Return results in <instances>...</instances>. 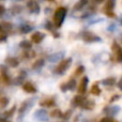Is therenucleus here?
Instances as JSON below:
<instances>
[{"instance_id":"nucleus-16","label":"nucleus","mask_w":122,"mask_h":122,"mask_svg":"<svg viewBox=\"0 0 122 122\" xmlns=\"http://www.w3.org/2000/svg\"><path fill=\"white\" fill-rule=\"evenodd\" d=\"M88 4V0H79L77 3L74 5V11H80Z\"/></svg>"},{"instance_id":"nucleus-18","label":"nucleus","mask_w":122,"mask_h":122,"mask_svg":"<svg viewBox=\"0 0 122 122\" xmlns=\"http://www.w3.org/2000/svg\"><path fill=\"white\" fill-rule=\"evenodd\" d=\"M101 82L104 85V86L112 87V86H114V85L116 84V79H115L114 77H108V78H106V79H103Z\"/></svg>"},{"instance_id":"nucleus-12","label":"nucleus","mask_w":122,"mask_h":122,"mask_svg":"<svg viewBox=\"0 0 122 122\" xmlns=\"http://www.w3.org/2000/svg\"><path fill=\"white\" fill-rule=\"evenodd\" d=\"M32 105H33V100L32 99L27 100L26 102H24L21 107H20V109H19V114H24V112H27L29 108L32 107Z\"/></svg>"},{"instance_id":"nucleus-6","label":"nucleus","mask_w":122,"mask_h":122,"mask_svg":"<svg viewBox=\"0 0 122 122\" xmlns=\"http://www.w3.org/2000/svg\"><path fill=\"white\" fill-rule=\"evenodd\" d=\"M27 8L29 9L30 12L34 13V14H39V13H40V10H41L39 3L36 1H34V0H30V1H28Z\"/></svg>"},{"instance_id":"nucleus-17","label":"nucleus","mask_w":122,"mask_h":122,"mask_svg":"<svg viewBox=\"0 0 122 122\" xmlns=\"http://www.w3.org/2000/svg\"><path fill=\"white\" fill-rule=\"evenodd\" d=\"M55 100L54 99H45L43 101H41L40 105L41 106H45V107H51V106L55 105Z\"/></svg>"},{"instance_id":"nucleus-26","label":"nucleus","mask_w":122,"mask_h":122,"mask_svg":"<svg viewBox=\"0 0 122 122\" xmlns=\"http://www.w3.org/2000/svg\"><path fill=\"white\" fill-rule=\"evenodd\" d=\"M31 30H32V27H30V26H28V25H24L20 27L21 33H28V32H30Z\"/></svg>"},{"instance_id":"nucleus-2","label":"nucleus","mask_w":122,"mask_h":122,"mask_svg":"<svg viewBox=\"0 0 122 122\" xmlns=\"http://www.w3.org/2000/svg\"><path fill=\"white\" fill-rule=\"evenodd\" d=\"M81 38L82 40L86 43H94V42H101V38L97 36H95L94 33L90 31H84L81 33Z\"/></svg>"},{"instance_id":"nucleus-21","label":"nucleus","mask_w":122,"mask_h":122,"mask_svg":"<svg viewBox=\"0 0 122 122\" xmlns=\"http://www.w3.org/2000/svg\"><path fill=\"white\" fill-rule=\"evenodd\" d=\"M101 89H100V87H99V85L97 84H94L92 86V88H91V93H92L93 95H100L101 94Z\"/></svg>"},{"instance_id":"nucleus-14","label":"nucleus","mask_w":122,"mask_h":122,"mask_svg":"<svg viewBox=\"0 0 122 122\" xmlns=\"http://www.w3.org/2000/svg\"><path fill=\"white\" fill-rule=\"evenodd\" d=\"M94 105H95L94 101L86 99L84 101V103L81 104V106H80V107L84 108V109H87V110H91V109H93V108H94Z\"/></svg>"},{"instance_id":"nucleus-10","label":"nucleus","mask_w":122,"mask_h":122,"mask_svg":"<svg viewBox=\"0 0 122 122\" xmlns=\"http://www.w3.org/2000/svg\"><path fill=\"white\" fill-rule=\"evenodd\" d=\"M44 38H45L44 33H42V32H34L31 36V41L33 43H36V44H39V43H41L44 40Z\"/></svg>"},{"instance_id":"nucleus-39","label":"nucleus","mask_w":122,"mask_h":122,"mask_svg":"<svg viewBox=\"0 0 122 122\" xmlns=\"http://www.w3.org/2000/svg\"><path fill=\"white\" fill-rule=\"evenodd\" d=\"M0 122H10V121H8L6 119H4V118H0Z\"/></svg>"},{"instance_id":"nucleus-13","label":"nucleus","mask_w":122,"mask_h":122,"mask_svg":"<svg viewBox=\"0 0 122 122\" xmlns=\"http://www.w3.org/2000/svg\"><path fill=\"white\" fill-rule=\"evenodd\" d=\"M85 100H86V97H85L82 94L76 95V97L73 99V101H72V104H73L74 107H77V106H81V104L84 103Z\"/></svg>"},{"instance_id":"nucleus-32","label":"nucleus","mask_w":122,"mask_h":122,"mask_svg":"<svg viewBox=\"0 0 122 122\" xmlns=\"http://www.w3.org/2000/svg\"><path fill=\"white\" fill-rule=\"evenodd\" d=\"M6 39V33L4 31H0V41H4Z\"/></svg>"},{"instance_id":"nucleus-4","label":"nucleus","mask_w":122,"mask_h":122,"mask_svg":"<svg viewBox=\"0 0 122 122\" xmlns=\"http://www.w3.org/2000/svg\"><path fill=\"white\" fill-rule=\"evenodd\" d=\"M112 53H114L116 60L118 62H122V47L117 42H114L112 43Z\"/></svg>"},{"instance_id":"nucleus-24","label":"nucleus","mask_w":122,"mask_h":122,"mask_svg":"<svg viewBox=\"0 0 122 122\" xmlns=\"http://www.w3.org/2000/svg\"><path fill=\"white\" fill-rule=\"evenodd\" d=\"M8 104H9V99L8 97H0V107L4 108L5 106H8Z\"/></svg>"},{"instance_id":"nucleus-37","label":"nucleus","mask_w":122,"mask_h":122,"mask_svg":"<svg viewBox=\"0 0 122 122\" xmlns=\"http://www.w3.org/2000/svg\"><path fill=\"white\" fill-rule=\"evenodd\" d=\"M118 99H119V95H116V97H112V100H110V103H112V102H114V101H117Z\"/></svg>"},{"instance_id":"nucleus-29","label":"nucleus","mask_w":122,"mask_h":122,"mask_svg":"<svg viewBox=\"0 0 122 122\" xmlns=\"http://www.w3.org/2000/svg\"><path fill=\"white\" fill-rule=\"evenodd\" d=\"M15 110H16V107H15V106H14V107H12L10 110H8V112H5V114H4V115H5L6 117H11V116H13V114H14V112H15Z\"/></svg>"},{"instance_id":"nucleus-23","label":"nucleus","mask_w":122,"mask_h":122,"mask_svg":"<svg viewBox=\"0 0 122 122\" xmlns=\"http://www.w3.org/2000/svg\"><path fill=\"white\" fill-rule=\"evenodd\" d=\"M20 47L21 48H24V49H30L32 47V44L29 42V41L24 40V41H21L20 42Z\"/></svg>"},{"instance_id":"nucleus-8","label":"nucleus","mask_w":122,"mask_h":122,"mask_svg":"<svg viewBox=\"0 0 122 122\" xmlns=\"http://www.w3.org/2000/svg\"><path fill=\"white\" fill-rule=\"evenodd\" d=\"M88 82H89V78L87 77V76H85V77L81 78L80 84H79V87H78V93H79V94H85V93H86Z\"/></svg>"},{"instance_id":"nucleus-28","label":"nucleus","mask_w":122,"mask_h":122,"mask_svg":"<svg viewBox=\"0 0 122 122\" xmlns=\"http://www.w3.org/2000/svg\"><path fill=\"white\" fill-rule=\"evenodd\" d=\"M100 122H118V121L115 118H112V117H104L103 119H101Z\"/></svg>"},{"instance_id":"nucleus-30","label":"nucleus","mask_w":122,"mask_h":122,"mask_svg":"<svg viewBox=\"0 0 122 122\" xmlns=\"http://www.w3.org/2000/svg\"><path fill=\"white\" fill-rule=\"evenodd\" d=\"M84 71H85V67L82 66V65H81V66H78L77 70H76V72H75V75H76V76L80 75V74L84 73Z\"/></svg>"},{"instance_id":"nucleus-19","label":"nucleus","mask_w":122,"mask_h":122,"mask_svg":"<svg viewBox=\"0 0 122 122\" xmlns=\"http://www.w3.org/2000/svg\"><path fill=\"white\" fill-rule=\"evenodd\" d=\"M63 56H64V53H60V54L58 53V54H55V55H51V56H49V61L51 62H57Z\"/></svg>"},{"instance_id":"nucleus-9","label":"nucleus","mask_w":122,"mask_h":122,"mask_svg":"<svg viewBox=\"0 0 122 122\" xmlns=\"http://www.w3.org/2000/svg\"><path fill=\"white\" fill-rule=\"evenodd\" d=\"M34 118L38 119L39 121H46L48 119V114H47L46 110L44 109H39L34 114Z\"/></svg>"},{"instance_id":"nucleus-27","label":"nucleus","mask_w":122,"mask_h":122,"mask_svg":"<svg viewBox=\"0 0 122 122\" xmlns=\"http://www.w3.org/2000/svg\"><path fill=\"white\" fill-rule=\"evenodd\" d=\"M21 9H23V6H20V5L13 6V8H12V13H13V14H18V13L21 12Z\"/></svg>"},{"instance_id":"nucleus-38","label":"nucleus","mask_w":122,"mask_h":122,"mask_svg":"<svg viewBox=\"0 0 122 122\" xmlns=\"http://www.w3.org/2000/svg\"><path fill=\"white\" fill-rule=\"evenodd\" d=\"M92 1L94 2V3H97V4H99V3H102V2H104L105 0H92Z\"/></svg>"},{"instance_id":"nucleus-11","label":"nucleus","mask_w":122,"mask_h":122,"mask_svg":"<svg viewBox=\"0 0 122 122\" xmlns=\"http://www.w3.org/2000/svg\"><path fill=\"white\" fill-rule=\"evenodd\" d=\"M23 89L24 91H26L27 93H36V88L34 87V85L30 81H27L23 85Z\"/></svg>"},{"instance_id":"nucleus-7","label":"nucleus","mask_w":122,"mask_h":122,"mask_svg":"<svg viewBox=\"0 0 122 122\" xmlns=\"http://www.w3.org/2000/svg\"><path fill=\"white\" fill-rule=\"evenodd\" d=\"M121 110L120 106H117V105H110V106H107V107L104 108L103 112L107 115H110V116H115L117 115L119 112Z\"/></svg>"},{"instance_id":"nucleus-1","label":"nucleus","mask_w":122,"mask_h":122,"mask_svg":"<svg viewBox=\"0 0 122 122\" xmlns=\"http://www.w3.org/2000/svg\"><path fill=\"white\" fill-rule=\"evenodd\" d=\"M66 13H67V10L63 6H60L56 10L55 14H54V23H55V26L56 28H60L61 25L63 24L64 21V18L66 16Z\"/></svg>"},{"instance_id":"nucleus-25","label":"nucleus","mask_w":122,"mask_h":122,"mask_svg":"<svg viewBox=\"0 0 122 122\" xmlns=\"http://www.w3.org/2000/svg\"><path fill=\"white\" fill-rule=\"evenodd\" d=\"M62 112H61L60 109H55L51 112V117H54V118H59V117H62Z\"/></svg>"},{"instance_id":"nucleus-3","label":"nucleus","mask_w":122,"mask_h":122,"mask_svg":"<svg viewBox=\"0 0 122 122\" xmlns=\"http://www.w3.org/2000/svg\"><path fill=\"white\" fill-rule=\"evenodd\" d=\"M71 64H72V58H67V59L62 60L59 63V65L57 66V73L63 74L67 69H69Z\"/></svg>"},{"instance_id":"nucleus-20","label":"nucleus","mask_w":122,"mask_h":122,"mask_svg":"<svg viewBox=\"0 0 122 122\" xmlns=\"http://www.w3.org/2000/svg\"><path fill=\"white\" fill-rule=\"evenodd\" d=\"M44 64H45V61L44 60H43V59H39V60H36L33 64H32V69L39 70V69H41L42 66H44Z\"/></svg>"},{"instance_id":"nucleus-5","label":"nucleus","mask_w":122,"mask_h":122,"mask_svg":"<svg viewBox=\"0 0 122 122\" xmlns=\"http://www.w3.org/2000/svg\"><path fill=\"white\" fill-rule=\"evenodd\" d=\"M116 5V0H106V4L104 6V12L108 15V16H114L112 11Z\"/></svg>"},{"instance_id":"nucleus-15","label":"nucleus","mask_w":122,"mask_h":122,"mask_svg":"<svg viewBox=\"0 0 122 122\" xmlns=\"http://www.w3.org/2000/svg\"><path fill=\"white\" fill-rule=\"evenodd\" d=\"M5 62H6V64H8L9 66H11V67H16V66H18V64H19V61L17 60L15 57L6 58Z\"/></svg>"},{"instance_id":"nucleus-33","label":"nucleus","mask_w":122,"mask_h":122,"mask_svg":"<svg viewBox=\"0 0 122 122\" xmlns=\"http://www.w3.org/2000/svg\"><path fill=\"white\" fill-rule=\"evenodd\" d=\"M46 29L49 30V31H53V25H51V23L47 21V24H46Z\"/></svg>"},{"instance_id":"nucleus-34","label":"nucleus","mask_w":122,"mask_h":122,"mask_svg":"<svg viewBox=\"0 0 122 122\" xmlns=\"http://www.w3.org/2000/svg\"><path fill=\"white\" fill-rule=\"evenodd\" d=\"M60 89L63 91V92H65V91L67 90V85H66V82H65V84H62V85H61V88H60Z\"/></svg>"},{"instance_id":"nucleus-40","label":"nucleus","mask_w":122,"mask_h":122,"mask_svg":"<svg viewBox=\"0 0 122 122\" xmlns=\"http://www.w3.org/2000/svg\"><path fill=\"white\" fill-rule=\"evenodd\" d=\"M1 30H2V26L0 25V31H1Z\"/></svg>"},{"instance_id":"nucleus-36","label":"nucleus","mask_w":122,"mask_h":122,"mask_svg":"<svg viewBox=\"0 0 122 122\" xmlns=\"http://www.w3.org/2000/svg\"><path fill=\"white\" fill-rule=\"evenodd\" d=\"M118 88L122 91V78H121L120 80H119V82H118Z\"/></svg>"},{"instance_id":"nucleus-41","label":"nucleus","mask_w":122,"mask_h":122,"mask_svg":"<svg viewBox=\"0 0 122 122\" xmlns=\"http://www.w3.org/2000/svg\"><path fill=\"white\" fill-rule=\"evenodd\" d=\"M16 1H17V0H16Z\"/></svg>"},{"instance_id":"nucleus-35","label":"nucleus","mask_w":122,"mask_h":122,"mask_svg":"<svg viewBox=\"0 0 122 122\" xmlns=\"http://www.w3.org/2000/svg\"><path fill=\"white\" fill-rule=\"evenodd\" d=\"M4 12H5V8H4L2 4H0V16H1V15L3 14Z\"/></svg>"},{"instance_id":"nucleus-22","label":"nucleus","mask_w":122,"mask_h":122,"mask_svg":"<svg viewBox=\"0 0 122 122\" xmlns=\"http://www.w3.org/2000/svg\"><path fill=\"white\" fill-rule=\"evenodd\" d=\"M67 85V90H75L76 88V80L74 79V78H72V79H70L69 81L66 82Z\"/></svg>"},{"instance_id":"nucleus-31","label":"nucleus","mask_w":122,"mask_h":122,"mask_svg":"<svg viewBox=\"0 0 122 122\" xmlns=\"http://www.w3.org/2000/svg\"><path fill=\"white\" fill-rule=\"evenodd\" d=\"M25 56L26 58H32L36 56V54H34V51H27V53H25Z\"/></svg>"}]
</instances>
